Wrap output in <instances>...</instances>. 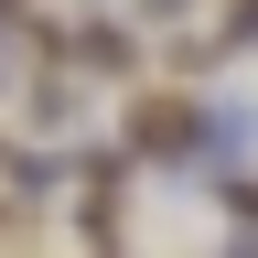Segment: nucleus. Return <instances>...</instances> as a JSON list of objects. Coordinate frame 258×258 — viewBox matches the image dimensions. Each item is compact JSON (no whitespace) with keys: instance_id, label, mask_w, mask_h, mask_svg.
Masks as SVG:
<instances>
[{"instance_id":"f257e3e1","label":"nucleus","mask_w":258,"mask_h":258,"mask_svg":"<svg viewBox=\"0 0 258 258\" xmlns=\"http://www.w3.org/2000/svg\"><path fill=\"white\" fill-rule=\"evenodd\" d=\"M76 54H86V76H129V32H86Z\"/></svg>"},{"instance_id":"f03ea898","label":"nucleus","mask_w":258,"mask_h":258,"mask_svg":"<svg viewBox=\"0 0 258 258\" xmlns=\"http://www.w3.org/2000/svg\"><path fill=\"white\" fill-rule=\"evenodd\" d=\"M226 43H258V0H237V11H226Z\"/></svg>"}]
</instances>
